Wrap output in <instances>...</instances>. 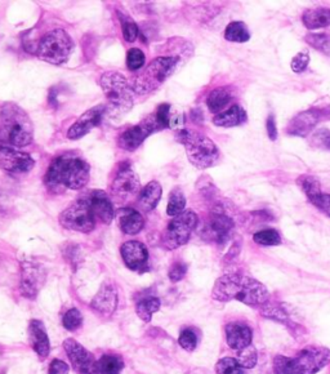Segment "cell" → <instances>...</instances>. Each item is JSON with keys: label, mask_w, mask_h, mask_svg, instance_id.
I'll list each match as a JSON object with an SVG mask.
<instances>
[{"label": "cell", "mask_w": 330, "mask_h": 374, "mask_svg": "<svg viewBox=\"0 0 330 374\" xmlns=\"http://www.w3.org/2000/svg\"><path fill=\"white\" fill-rule=\"evenodd\" d=\"M90 167L76 152H65L54 158L44 181L50 190H81L90 181Z\"/></svg>", "instance_id": "1"}, {"label": "cell", "mask_w": 330, "mask_h": 374, "mask_svg": "<svg viewBox=\"0 0 330 374\" xmlns=\"http://www.w3.org/2000/svg\"><path fill=\"white\" fill-rule=\"evenodd\" d=\"M34 140V125L29 114L19 105L7 102L0 107V145L25 147Z\"/></svg>", "instance_id": "2"}, {"label": "cell", "mask_w": 330, "mask_h": 374, "mask_svg": "<svg viewBox=\"0 0 330 374\" xmlns=\"http://www.w3.org/2000/svg\"><path fill=\"white\" fill-rule=\"evenodd\" d=\"M330 363V350L322 346L303 349L297 356L278 355L274 359L275 374H316Z\"/></svg>", "instance_id": "3"}, {"label": "cell", "mask_w": 330, "mask_h": 374, "mask_svg": "<svg viewBox=\"0 0 330 374\" xmlns=\"http://www.w3.org/2000/svg\"><path fill=\"white\" fill-rule=\"evenodd\" d=\"M100 84L109 102L106 106V114L116 118L130 112L134 101V92L123 74L116 71H107L102 74Z\"/></svg>", "instance_id": "4"}, {"label": "cell", "mask_w": 330, "mask_h": 374, "mask_svg": "<svg viewBox=\"0 0 330 374\" xmlns=\"http://www.w3.org/2000/svg\"><path fill=\"white\" fill-rule=\"evenodd\" d=\"M178 141L183 143L187 158L198 169H208L220 160V150L217 145L199 132L182 129L177 134Z\"/></svg>", "instance_id": "5"}, {"label": "cell", "mask_w": 330, "mask_h": 374, "mask_svg": "<svg viewBox=\"0 0 330 374\" xmlns=\"http://www.w3.org/2000/svg\"><path fill=\"white\" fill-rule=\"evenodd\" d=\"M180 59L176 56L158 57L150 62L141 75H138L132 85L133 92L137 94H149L161 88V84L173 75L178 66Z\"/></svg>", "instance_id": "6"}, {"label": "cell", "mask_w": 330, "mask_h": 374, "mask_svg": "<svg viewBox=\"0 0 330 374\" xmlns=\"http://www.w3.org/2000/svg\"><path fill=\"white\" fill-rule=\"evenodd\" d=\"M74 43L70 35L62 29L48 32L39 43L37 56L50 65H62L70 59Z\"/></svg>", "instance_id": "7"}, {"label": "cell", "mask_w": 330, "mask_h": 374, "mask_svg": "<svg viewBox=\"0 0 330 374\" xmlns=\"http://www.w3.org/2000/svg\"><path fill=\"white\" fill-rule=\"evenodd\" d=\"M199 217L194 211H185L170 221L163 235V245L167 249H176L190 240L191 233L196 229Z\"/></svg>", "instance_id": "8"}, {"label": "cell", "mask_w": 330, "mask_h": 374, "mask_svg": "<svg viewBox=\"0 0 330 374\" xmlns=\"http://www.w3.org/2000/svg\"><path fill=\"white\" fill-rule=\"evenodd\" d=\"M59 220L62 227L83 233H92L97 222L90 205L83 198L72 202L69 208L61 213Z\"/></svg>", "instance_id": "9"}, {"label": "cell", "mask_w": 330, "mask_h": 374, "mask_svg": "<svg viewBox=\"0 0 330 374\" xmlns=\"http://www.w3.org/2000/svg\"><path fill=\"white\" fill-rule=\"evenodd\" d=\"M235 229V220L225 202H217L210 211L204 233L216 243H226Z\"/></svg>", "instance_id": "10"}, {"label": "cell", "mask_w": 330, "mask_h": 374, "mask_svg": "<svg viewBox=\"0 0 330 374\" xmlns=\"http://www.w3.org/2000/svg\"><path fill=\"white\" fill-rule=\"evenodd\" d=\"M47 280V270L34 261L21 262V293L26 298H35Z\"/></svg>", "instance_id": "11"}, {"label": "cell", "mask_w": 330, "mask_h": 374, "mask_svg": "<svg viewBox=\"0 0 330 374\" xmlns=\"http://www.w3.org/2000/svg\"><path fill=\"white\" fill-rule=\"evenodd\" d=\"M110 190L111 195L115 199L125 202L132 196H134L137 192H140V177L128 164L121 165L111 183Z\"/></svg>", "instance_id": "12"}, {"label": "cell", "mask_w": 330, "mask_h": 374, "mask_svg": "<svg viewBox=\"0 0 330 374\" xmlns=\"http://www.w3.org/2000/svg\"><path fill=\"white\" fill-rule=\"evenodd\" d=\"M35 160L30 154L21 152L16 147L0 145V169L10 174H25L30 172Z\"/></svg>", "instance_id": "13"}, {"label": "cell", "mask_w": 330, "mask_h": 374, "mask_svg": "<svg viewBox=\"0 0 330 374\" xmlns=\"http://www.w3.org/2000/svg\"><path fill=\"white\" fill-rule=\"evenodd\" d=\"M155 131H159V127L155 121V116L151 115L142 122L130 127L119 136L118 143L125 152H134L140 147L145 140Z\"/></svg>", "instance_id": "14"}, {"label": "cell", "mask_w": 330, "mask_h": 374, "mask_svg": "<svg viewBox=\"0 0 330 374\" xmlns=\"http://www.w3.org/2000/svg\"><path fill=\"white\" fill-rule=\"evenodd\" d=\"M245 275L239 273H230L220 276L213 287L212 297L218 302L238 301L240 297Z\"/></svg>", "instance_id": "15"}, {"label": "cell", "mask_w": 330, "mask_h": 374, "mask_svg": "<svg viewBox=\"0 0 330 374\" xmlns=\"http://www.w3.org/2000/svg\"><path fill=\"white\" fill-rule=\"evenodd\" d=\"M63 346H65V350L70 359L71 364L74 365V368L78 373L99 374L97 373L96 359L79 342H76L72 338H69L65 341Z\"/></svg>", "instance_id": "16"}, {"label": "cell", "mask_w": 330, "mask_h": 374, "mask_svg": "<svg viewBox=\"0 0 330 374\" xmlns=\"http://www.w3.org/2000/svg\"><path fill=\"white\" fill-rule=\"evenodd\" d=\"M83 199L90 205L96 221H101L102 223L112 222V220L115 218V211L112 202L106 192L103 190H92L85 194Z\"/></svg>", "instance_id": "17"}, {"label": "cell", "mask_w": 330, "mask_h": 374, "mask_svg": "<svg viewBox=\"0 0 330 374\" xmlns=\"http://www.w3.org/2000/svg\"><path fill=\"white\" fill-rule=\"evenodd\" d=\"M121 254L125 266L133 271H145L149 269V251L146 245L137 240L125 242L121 245Z\"/></svg>", "instance_id": "18"}, {"label": "cell", "mask_w": 330, "mask_h": 374, "mask_svg": "<svg viewBox=\"0 0 330 374\" xmlns=\"http://www.w3.org/2000/svg\"><path fill=\"white\" fill-rule=\"evenodd\" d=\"M105 114H106L105 105H99V106L92 107L88 112H84L81 118L71 125L68 131V137L70 140H79L81 137H84L93 128L100 125Z\"/></svg>", "instance_id": "19"}, {"label": "cell", "mask_w": 330, "mask_h": 374, "mask_svg": "<svg viewBox=\"0 0 330 374\" xmlns=\"http://www.w3.org/2000/svg\"><path fill=\"white\" fill-rule=\"evenodd\" d=\"M322 112L310 109L296 115L287 125V133L294 137H307L310 132L320 123Z\"/></svg>", "instance_id": "20"}, {"label": "cell", "mask_w": 330, "mask_h": 374, "mask_svg": "<svg viewBox=\"0 0 330 374\" xmlns=\"http://www.w3.org/2000/svg\"><path fill=\"white\" fill-rule=\"evenodd\" d=\"M253 341V333L248 324L232 322L226 325V342L231 350L241 351Z\"/></svg>", "instance_id": "21"}, {"label": "cell", "mask_w": 330, "mask_h": 374, "mask_svg": "<svg viewBox=\"0 0 330 374\" xmlns=\"http://www.w3.org/2000/svg\"><path fill=\"white\" fill-rule=\"evenodd\" d=\"M92 309L102 315H111L118 306V292L114 284L106 282L92 300Z\"/></svg>", "instance_id": "22"}, {"label": "cell", "mask_w": 330, "mask_h": 374, "mask_svg": "<svg viewBox=\"0 0 330 374\" xmlns=\"http://www.w3.org/2000/svg\"><path fill=\"white\" fill-rule=\"evenodd\" d=\"M29 342L41 360L47 359L50 351V338L44 324L39 320H31L29 324Z\"/></svg>", "instance_id": "23"}, {"label": "cell", "mask_w": 330, "mask_h": 374, "mask_svg": "<svg viewBox=\"0 0 330 374\" xmlns=\"http://www.w3.org/2000/svg\"><path fill=\"white\" fill-rule=\"evenodd\" d=\"M247 121L248 115L244 107H241L240 105H232L225 112L214 115L213 124L220 128H234L243 125Z\"/></svg>", "instance_id": "24"}, {"label": "cell", "mask_w": 330, "mask_h": 374, "mask_svg": "<svg viewBox=\"0 0 330 374\" xmlns=\"http://www.w3.org/2000/svg\"><path fill=\"white\" fill-rule=\"evenodd\" d=\"M121 231L128 235H137L145 226V220L138 211L133 208H121L118 213Z\"/></svg>", "instance_id": "25"}, {"label": "cell", "mask_w": 330, "mask_h": 374, "mask_svg": "<svg viewBox=\"0 0 330 374\" xmlns=\"http://www.w3.org/2000/svg\"><path fill=\"white\" fill-rule=\"evenodd\" d=\"M163 195V187L158 181H151L147 183L138 195V205L145 212H150L156 208Z\"/></svg>", "instance_id": "26"}, {"label": "cell", "mask_w": 330, "mask_h": 374, "mask_svg": "<svg viewBox=\"0 0 330 374\" xmlns=\"http://www.w3.org/2000/svg\"><path fill=\"white\" fill-rule=\"evenodd\" d=\"M234 100V94L229 87H218L210 92L207 97V106L210 112L220 114L227 109Z\"/></svg>", "instance_id": "27"}, {"label": "cell", "mask_w": 330, "mask_h": 374, "mask_svg": "<svg viewBox=\"0 0 330 374\" xmlns=\"http://www.w3.org/2000/svg\"><path fill=\"white\" fill-rule=\"evenodd\" d=\"M302 22L309 30H318L330 26L329 8H313L307 10L302 14Z\"/></svg>", "instance_id": "28"}, {"label": "cell", "mask_w": 330, "mask_h": 374, "mask_svg": "<svg viewBox=\"0 0 330 374\" xmlns=\"http://www.w3.org/2000/svg\"><path fill=\"white\" fill-rule=\"evenodd\" d=\"M161 300L158 297L146 295V297H142L140 301H137L136 313L143 322L149 323L152 319V315L161 310Z\"/></svg>", "instance_id": "29"}, {"label": "cell", "mask_w": 330, "mask_h": 374, "mask_svg": "<svg viewBox=\"0 0 330 374\" xmlns=\"http://www.w3.org/2000/svg\"><path fill=\"white\" fill-rule=\"evenodd\" d=\"M225 39L231 43H247L250 39V31L243 21H232L226 30Z\"/></svg>", "instance_id": "30"}, {"label": "cell", "mask_w": 330, "mask_h": 374, "mask_svg": "<svg viewBox=\"0 0 330 374\" xmlns=\"http://www.w3.org/2000/svg\"><path fill=\"white\" fill-rule=\"evenodd\" d=\"M297 183L302 189V191L306 194L309 202H312L318 196H320L321 185L319 178L313 174H302L297 178Z\"/></svg>", "instance_id": "31"}, {"label": "cell", "mask_w": 330, "mask_h": 374, "mask_svg": "<svg viewBox=\"0 0 330 374\" xmlns=\"http://www.w3.org/2000/svg\"><path fill=\"white\" fill-rule=\"evenodd\" d=\"M124 369V362L119 355L106 354L97 362V373L121 374Z\"/></svg>", "instance_id": "32"}, {"label": "cell", "mask_w": 330, "mask_h": 374, "mask_svg": "<svg viewBox=\"0 0 330 374\" xmlns=\"http://www.w3.org/2000/svg\"><path fill=\"white\" fill-rule=\"evenodd\" d=\"M186 208V196L180 187H174L169 194V202L167 207V213L170 217H177L185 212Z\"/></svg>", "instance_id": "33"}, {"label": "cell", "mask_w": 330, "mask_h": 374, "mask_svg": "<svg viewBox=\"0 0 330 374\" xmlns=\"http://www.w3.org/2000/svg\"><path fill=\"white\" fill-rule=\"evenodd\" d=\"M305 41L310 45L311 48L324 53L330 57V35L329 34H316L310 32L305 37Z\"/></svg>", "instance_id": "34"}, {"label": "cell", "mask_w": 330, "mask_h": 374, "mask_svg": "<svg viewBox=\"0 0 330 374\" xmlns=\"http://www.w3.org/2000/svg\"><path fill=\"white\" fill-rule=\"evenodd\" d=\"M254 243L265 245V247H274V245H280L281 236L279 231L275 229H265L260 230L253 235Z\"/></svg>", "instance_id": "35"}, {"label": "cell", "mask_w": 330, "mask_h": 374, "mask_svg": "<svg viewBox=\"0 0 330 374\" xmlns=\"http://www.w3.org/2000/svg\"><path fill=\"white\" fill-rule=\"evenodd\" d=\"M119 19H121V34H123L124 41L133 43L138 37L137 23L133 21L130 16L125 14V13H119Z\"/></svg>", "instance_id": "36"}, {"label": "cell", "mask_w": 330, "mask_h": 374, "mask_svg": "<svg viewBox=\"0 0 330 374\" xmlns=\"http://www.w3.org/2000/svg\"><path fill=\"white\" fill-rule=\"evenodd\" d=\"M217 374H244V368L234 357H223L216 364Z\"/></svg>", "instance_id": "37"}, {"label": "cell", "mask_w": 330, "mask_h": 374, "mask_svg": "<svg viewBox=\"0 0 330 374\" xmlns=\"http://www.w3.org/2000/svg\"><path fill=\"white\" fill-rule=\"evenodd\" d=\"M260 315L265 316V318H269L272 320H276V322H281V323H285L288 320V315L287 313L281 309L279 304H265L262 307H260Z\"/></svg>", "instance_id": "38"}, {"label": "cell", "mask_w": 330, "mask_h": 374, "mask_svg": "<svg viewBox=\"0 0 330 374\" xmlns=\"http://www.w3.org/2000/svg\"><path fill=\"white\" fill-rule=\"evenodd\" d=\"M257 359H258V355H257V350L253 344L243 349L241 351H238L236 360L240 363L243 368H248V369L253 368L254 365L257 364Z\"/></svg>", "instance_id": "39"}, {"label": "cell", "mask_w": 330, "mask_h": 374, "mask_svg": "<svg viewBox=\"0 0 330 374\" xmlns=\"http://www.w3.org/2000/svg\"><path fill=\"white\" fill-rule=\"evenodd\" d=\"M62 324L65 326V329L74 332L78 331L83 324V315L78 309H71L68 313L63 315Z\"/></svg>", "instance_id": "40"}, {"label": "cell", "mask_w": 330, "mask_h": 374, "mask_svg": "<svg viewBox=\"0 0 330 374\" xmlns=\"http://www.w3.org/2000/svg\"><path fill=\"white\" fill-rule=\"evenodd\" d=\"M146 63V56L140 48H130L127 53V67L130 71H137L142 69Z\"/></svg>", "instance_id": "41"}, {"label": "cell", "mask_w": 330, "mask_h": 374, "mask_svg": "<svg viewBox=\"0 0 330 374\" xmlns=\"http://www.w3.org/2000/svg\"><path fill=\"white\" fill-rule=\"evenodd\" d=\"M154 116H155V121H156L159 129L169 128L170 123H172L169 103H161L156 112L154 114Z\"/></svg>", "instance_id": "42"}, {"label": "cell", "mask_w": 330, "mask_h": 374, "mask_svg": "<svg viewBox=\"0 0 330 374\" xmlns=\"http://www.w3.org/2000/svg\"><path fill=\"white\" fill-rule=\"evenodd\" d=\"M178 344L181 347L186 351H194L198 346V335L191 331V329H185L182 333H181L180 338H178Z\"/></svg>", "instance_id": "43"}, {"label": "cell", "mask_w": 330, "mask_h": 374, "mask_svg": "<svg viewBox=\"0 0 330 374\" xmlns=\"http://www.w3.org/2000/svg\"><path fill=\"white\" fill-rule=\"evenodd\" d=\"M311 146L316 149L330 150V132L328 129H320L313 133L311 137Z\"/></svg>", "instance_id": "44"}, {"label": "cell", "mask_w": 330, "mask_h": 374, "mask_svg": "<svg viewBox=\"0 0 330 374\" xmlns=\"http://www.w3.org/2000/svg\"><path fill=\"white\" fill-rule=\"evenodd\" d=\"M309 63H310V54L307 52H300L298 54L293 57V60L290 62V67L296 74H300L309 67Z\"/></svg>", "instance_id": "45"}, {"label": "cell", "mask_w": 330, "mask_h": 374, "mask_svg": "<svg viewBox=\"0 0 330 374\" xmlns=\"http://www.w3.org/2000/svg\"><path fill=\"white\" fill-rule=\"evenodd\" d=\"M187 273V264L185 262H176L169 269V279L173 283L182 280Z\"/></svg>", "instance_id": "46"}, {"label": "cell", "mask_w": 330, "mask_h": 374, "mask_svg": "<svg viewBox=\"0 0 330 374\" xmlns=\"http://www.w3.org/2000/svg\"><path fill=\"white\" fill-rule=\"evenodd\" d=\"M311 204L315 205L319 211L325 213L328 217H330V194L322 192L320 196H318Z\"/></svg>", "instance_id": "47"}, {"label": "cell", "mask_w": 330, "mask_h": 374, "mask_svg": "<svg viewBox=\"0 0 330 374\" xmlns=\"http://www.w3.org/2000/svg\"><path fill=\"white\" fill-rule=\"evenodd\" d=\"M266 131H267V136H269L271 141H276V138H278V128H276V119H275L274 114H270L267 116Z\"/></svg>", "instance_id": "48"}, {"label": "cell", "mask_w": 330, "mask_h": 374, "mask_svg": "<svg viewBox=\"0 0 330 374\" xmlns=\"http://www.w3.org/2000/svg\"><path fill=\"white\" fill-rule=\"evenodd\" d=\"M69 373V366L62 360H53L50 365V373L48 374H68Z\"/></svg>", "instance_id": "49"}, {"label": "cell", "mask_w": 330, "mask_h": 374, "mask_svg": "<svg viewBox=\"0 0 330 374\" xmlns=\"http://www.w3.org/2000/svg\"><path fill=\"white\" fill-rule=\"evenodd\" d=\"M0 374H4V372H1V373H0Z\"/></svg>", "instance_id": "50"}]
</instances>
